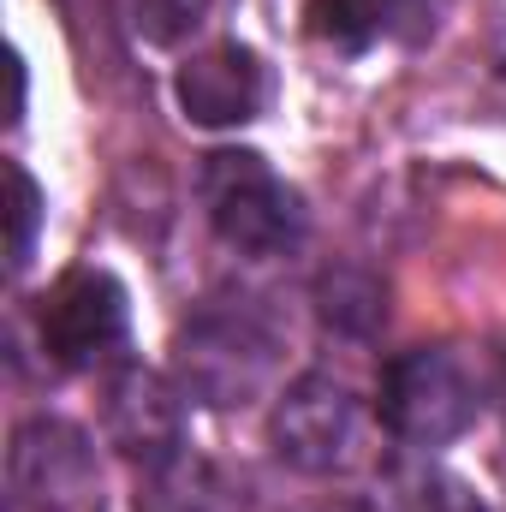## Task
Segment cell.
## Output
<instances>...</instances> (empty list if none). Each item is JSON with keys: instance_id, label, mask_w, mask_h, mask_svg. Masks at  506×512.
Instances as JSON below:
<instances>
[{"instance_id": "1", "label": "cell", "mask_w": 506, "mask_h": 512, "mask_svg": "<svg viewBox=\"0 0 506 512\" xmlns=\"http://www.w3.org/2000/svg\"><path fill=\"white\" fill-rule=\"evenodd\" d=\"M197 197L221 245L245 256H286L304 245V197L256 155V149H209L197 167Z\"/></svg>"}, {"instance_id": "2", "label": "cell", "mask_w": 506, "mask_h": 512, "mask_svg": "<svg viewBox=\"0 0 506 512\" xmlns=\"http://www.w3.org/2000/svg\"><path fill=\"white\" fill-rule=\"evenodd\" d=\"M280 334L245 298H209L179 328V387L203 405H251L274 382Z\"/></svg>"}, {"instance_id": "3", "label": "cell", "mask_w": 506, "mask_h": 512, "mask_svg": "<svg viewBox=\"0 0 506 512\" xmlns=\"http://www.w3.org/2000/svg\"><path fill=\"white\" fill-rule=\"evenodd\" d=\"M376 417L405 447L435 453L483 417V376L459 346H411L381 370Z\"/></svg>"}, {"instance_id": "4", "label": "cell", "mask_w": 506, "mask_h": 512, "mask_svg": "<svg viewBox=\"0 0 506 512\" xmlns=\"http://www.w3.org/2000/svg\"><path fill=\"white\" fill-rule=\"evenodd\" d=\"M268 441H274L280 465H292L304 477H346V471L370 465L376 423H370L364 399L334 376H298L274 399Z\"/></svg>"}, {"instance_id": "5", "label": "cell", "mask_w": 506, "mask_h": 512, "mask_svg": "<svg viewBox=\"0 0 506 512\" xmlns=\"http://www.w3.org/2000/svg\"><path fill=\"white\" fill-rule=\"evenodd\" d=\"M131 334V298L108 268H72L60 274L42 304H36V340L48 364L60 370H90L114 358Z\"/></svg>"}, {"instance_id": "6", "label": "cell", "mask_w": 506, "mask_h": 512, "mask_svg": "<svg viewBox=\"0 0 506 512\" xmlns=\"http://www.w3.org/2000/svg\"><path fill=\"white\" fill-rule=\"evenodd\" d=\"M6 483L24 512H78L96 495V447L66 417H30L12 435Z\"/></svg>"}, {"instance_id": "7", "label": "cell", "mask_w": 506, "mask_h": 512, "mask_svg": "<svg viewBox=\"0 0 506 512\" xmlns=\"http://www.w3.org/2000/svg\"><path fill=\"white\" fill-rule=\"evenodd\" d=\"M268 90H274V78H268L262 54L245 48V42H209V48H197V54L179 66V78H173V96H179L185 120H191V126H209V131L262 120Z\"/></svg>"}, {"instance_id": "8", "label": "cell", "mask_w": 506, "mask_h": 512, "mask_svg": "<svg viewBox=\"0 0 506 512\" xmlns=\"http://www.w3.org/2000/svg\"><path fill=\"white\" fill-rule=\"evenodd\" d=\"M102 429H108V441L126 453L131 465H161L179 447H191L179 393L155 370H143V364H120L108 376V387H102Z\"/></svg>"}, {"instance_id": "9", "label": "cell", "mask_w": 506, "mask_h": 512, "mask_svg": "<svg viewBox=\"0 0 506 512\" xmlns=\"http://www.w3.org/2000/svg\"><path fill=\"white\" fill-rule=\"evenodd\" d=\"M429 12H435V0H310L304 6L310 36L340 54H364L376 42L411 36L429 24Z\"/></svg>"}, {"instance_id": "10", "label": "cell", "mask_w": 506, "mask_h": 512, "mask_svg": "<svg viewBox=\"0 0 506 512\" xmlns=\"http://www.w3.org/2000/svg\"><path fill=\"white\" fill-rule=\"evenodd\" d=\"M364 512H489V507L465 477H453L429 453H405V459L381 465Z\"/></svg>"}, {"instance_id": "11", "label": "cell", "mask_w": 506, "mask_h": 512, "mask_svg": "<svg viewBox=\"0 0 506 512\" xmlns=\"http://www.w3.org/2000/svg\"><path fill=\"white\" fill-rule=\"evenodd\" d=\"M227 489L215 477L209 459H197L191 447H179L161 465H143L137 477V512H221Z\"/></svg>"}, {"instance_id": "12", "label": "cell", "mask_w": 506, "mask_h": 512, "mask_svg": "<svg viewBox=\"0 0 506 512\" xmlns=\"http://www.w3.org/2000/svg\"><path fill=\"white\" fill-rule=\"evenodd\" d=\"M227 6H233V0H137V30H143L149 42L173 48V42L203 36Z\"/></svg>"}, {"instance_id": "13", "label": "cell", "mask_w": 506, "mask_h": 512, "mask_svg": "<svg viewBox=\"0 0 506 512\" xmlns=\"http://www.w3.org/2000/svg\"><path fill=\"white\" fill-rule=\"evenodd\" d=\"M6 191H12V203H6V221H12V239H6V268L12 274H24L30 268V256H36V233H42V185L18 167V161H6Z\"/></svg>"}, {"instance_id": "14", "label": "cell", "mask_w": 506, "mask_h": 512, "mask_svg": "<svg viewBox=\"0 0 506 512\" xmlns=\"http://www.w3.org/2000/svg\"><path fill=\"white\" fill-rule=\"evenodd\" d=\"M322 512H334V507H322ZM358 512H364V507H358Z\"/></svg>"}]
</instances>
